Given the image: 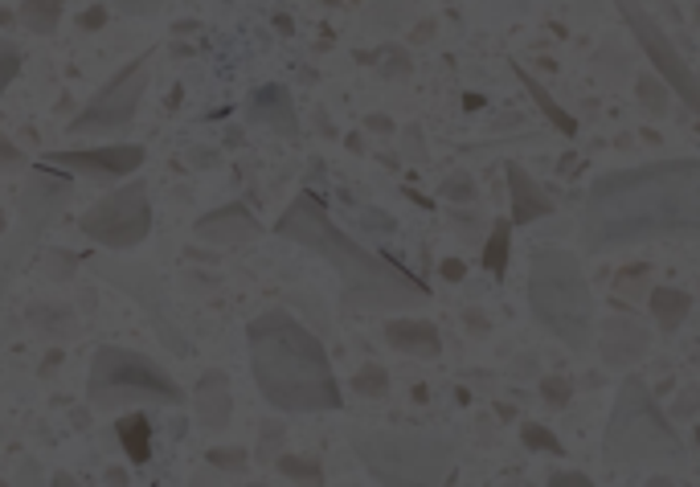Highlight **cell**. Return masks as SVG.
Masks as SVG:
<instances>
[{
    "mask_svg": "<svg viewBox=\"0 0 700 487\" xmlns=\"http://www.w3.org/2000/svg\"><path fill=\"white\" fill-rule=\"evenodd\" d=\"M504 176H508V197H513V218H508L513 226H532V221L541 218H553V209H557L553 197H549L545 188L537 185L516 160L504 169Z\"/></svg>",
    "mask_w": 700,
    "mask_h": 487,
    "instance_id": "cell-18",
    "label": "cell"
},
{
    "mask_svg": "<svg viewBox=\"0 0 700 487\" xmlns=\"http://www.w3.org/2000/svg\"><path fill=\"white\" fill-rule=\"evenodd\" d=\"M148 160L144 144H107V148H66V151H50L41 165L50 169H66L78 176H90L95 185H111V181H127L136 176Z\"/></svg>",
    "mask_w": 700,
    "mask_h": 487,
    "instance_id": "cell-13",
    "label": "cell"
},
{
    "mask_svg": "<svg viewBox=\"0 0 700 487\" xmlns=\"http://www.w3.org/2000/svg\"><path fill=\"white\" fill-rule=\"evenodd\" d=\"M74 197V181L53 172L50 165H37L29 172V181L21 188V202H17V230L4 238V251H0V295L4 287L13 283V275L25 267V258L41 246V234L50 230L58 214L70 205Z\"/></svg>",
    "mask_w": 700,
    "mask_h": 487,
    "instance_id": "cell-8",
    "label": "cell"
},
{
    "mask_svg": "<svg viewBox=\"0 0 700 487\" xmlns=\"http://www.w3.org/2000/svg\"><path fill=\"white\" fill-rule=\"evenodd\" d=\"M406 156H410L414 165H422V160H427V148H422V127H418V123H410V127H406Z\"/></svg>",
    "mask_w": 700,
    "mask_h": 487,
    "instance_id": "cell-42",
    "label": "cell"
},
{
    "mask_svg": "<svg viewBox=\"0 0 700 487\" xmlns=\"http://www.w3.org/2000/svg\"><path fill=\"white\" fill-rule=\"evenodd\" d=\"M639 279H648V267L623 270V275H618V295H643V283H639Z\"/></svg>",
    "mask_w": 700,
    "mask_h": 487,
    "instance_id": "cell-40",
    "label": "cell"
},
{
    "mask_svg": "<svg viewBox=\"0 0 700 487\" xmlns=\"http://www.w3.org/2000/svg\"><path fill=\"white\" fill-rule=\"evenodd\" d=\"M107 484L123 487V484H127V471H123V467H111V471H107Z\"/></svg>",
    "mask_w": 700,
    "mask_h": 487,
    "instance_id": "cell-47",
    "label": "cell"
},
{
    "mask_svg": "<svg viewBox=\"0 0 700 487\" xmlns=\"http://www.w3.org/2000/svg\"><path fill=\"white\" fill-rule=\"evenodd\" d=\"M21 50H17V41H9V37H0V95L13 86V78L21 74Z\"/></svg>",
    "mask_w": 700,
    "mask_h": 487,
    "instance_id": "cell-29",
    "label": "cell"
},
{
    "mask_svg": "<svg viewBox=\"0 0 700 487\" xmlns=\"http://www.w3.org/2000/svg\"><path fill=\"white\" fill-rule=\"evenodd\" d=\"M246 123H255V127L279 135V139H299V115H295L291 90L283 83L258 86L246 99Z\"/></svg>",
    "mask_w": 700,
    "mask_h": 487,
    "instance_id": "cell-15",
    "label": "cell"
},
{
    "mask_svg": "<svg viewBox=\"0 0 700 487\" xmlns=\"http://www.w3.org/2000/svg\"><path fill=\"white\" fill-rule=\"evenodd\" d=\"M274 234L324 258L328 267L341 275V312H348V316L414 312V307L430 303V287L418 275L397 267L385 254L365 251L357 238H348L332 221L328 205L308 188L283 209V218L274 221Z\"/></svg>",
    "mask_w": 700,
    "mask_h": 487,
    "instance_id": "cell-2",
    "label": "cell"
},
{
    "mask_svg": "<svg viewBox=\"0 0 700 487\" xmlns=\"http://www.w3.org/2000/svg\"><path fill=\"white\" fill-rule=\"evenodd\" d=\"M541 398H545L553 410H565L569 398H574V386H569L565 377H545V381H541Z\"/></svg>",
    "mask_w": 700,
    "mask_h": 487,
    "instance_id": "cell-32",
    "label": "cell"
},
{
    "mask_svg": "<svg viewBox=\"0 0 700 487\" xmlns=\"http://www.w3.org/2000/svg\"><path fill=\"white\" fill-rule=\"evenodd\" d=\"M508 251H513V221H495L488 246H483V267L492 270L495 279H504V270H508Z\"/></svg>",
    "mask_w": 700,
    "mask_h": 487,
    "instance_id": "cell-24",
    "label": "cell"
},
{
    "mask_svg": "<svg viewBox=\"0 0 700 487\" xmlns=\"http://www.w3.org/2000/svg\"><path fill=\"white\" fill-rule=\"evenodd\" d=\"M78 230H83L90 242H99L103 251H132L144 238L152 234V202H148V185L144 181H132L127 185L111 188L103 202H95L78 218Z\"/></svg>",
    "mask_w": 700,
    "mask_h": 487,
    "instance_id": "cell-10",
    "label": "cell"
},
{
    "mask_svg": "<svg viewBox=\"0 0 700 487\" xmlns=\"http://www.w3.org/2000/svg\"><path fill=\"white\" fill-rule=\"evenodd\" d=\"M148 83H152V53H139V58H132L115 78H107V83L99 86V95L86 102L78 115L70 119L66 132L70 135H115V132H123V127H132L139 102L148 95Z\"/></svg>",
    "mask_w": 700,
    "mask_h": 487,
    "instance_id": "cell-9",
    "label": "cell"
},
{
    "mask_svg": "<svg viewBox=\"0 0 700 487\" xmlns=\"http://www.w3.org/2000/svg\"><path fill=\"white\" fill-rule=\"evenodd\" d=\"M193 234L201 238V242H209V246H242V242L262 238V221H258L242 202H234V205H222V209L206 214V218H197Z\"/></svg>",
    "mask_w": 700,
    "mask_h": 487,
    "instance_id": "cell-16",
    "label": "cell"
},
{
    "mask_svg": "<svg viewBox=\"0 0 700 487\" xmlns=\"http://www.w3.org/2000/svg\"><path fill=\"white\" fill-rule=\"evenodd\" d=\"M700 230V160L602 172L581 202V251L602 254L651 238H692Z\"/></svg>",
    "mask_w": 700,
    "mask_h": 487,
    "instance_id": "cell-1",
    "label": "cell"
},
{
    "mask_svg": "<svg viewBox=\"0 0 700 487\" xmlns=\"http://www.w3.org/2000/svg\"><path fill=\"white\" fill-rule=\"evenodd\" d=\"M410 74V53L406 50H385V78H406Z\"/></svg>",
    "mask_w": 700,
    "mask_h": 487,
    "instance_id": "cell-38",
    "label": "cell"
},
{
    "mask_svg": "<svg viewBox=\"0 0 700 487\" xmlns=\"http://www.w3.org/2000/svg\"><path fill=\"white\" fill-rule=\"evenodd\" d=\"M406 21V4H397V0H373V9H369V21H365V29L369 34H390Z\"/></svg>",
    "mask_w": 700,
    "mask_h": 487,
    "instance_id": "cell-26",
    "label": "cell"
},
{
    "mask_svg": "<svg viewBox=\"0 0 700 487\" xmlns=\"http://www.w3.org/2000/svg\"><path fill=\"white\" fill-rule=\"evenodd\" d=\"M549 484L553 487H590L594 479L581 475V471H549Z\"/></svg>",
    "mask_w": 700,
    "mask_h": 487,
    "instance_id": "cell-41",
    "label": "cell"
},
{
    "mask_svg": "<svg viewBox=\"0 0 700 487\" xmlns=\"http://www.w3.org/2000/svg\"><path fill=\"white\" fill-rule=\"evenodd\" d=\"M692 402H697V389H688V393H684L680 402L672 405V410H667V414H680V418H688V410H692Z\"/></svg>",
    "mask_w": 700,
    "mask_h": 487,
    "instance_id": "cell-46",
    "label": "cell"
},
{
    "mask_svg": "<svg viewBox=\"0 0 700 487\" xmlns=\"http://www.w3.org/2000/svg\"><path fill=\"white\" fill-rule=\"evenodd\" d=\"M385 340L390 349H397L402 356H418V361H434L443 353V337L430 319H414V316H397L385 324Z\"/></svg>",
    "mask_w": 700,
    "mask_h": 487,
    "instance_id": "cell-19",
    "label": "cell"
},
{
    "mask_svg": "<svg viewBox=\"0 0 700 487\" xmlns=\"http://www.w3.org/2000/svg\"><path fill=\"white\" fill-rule=\"evenodd\" d=\"M209 467L242 471V467H246V451H242V447H230V451H209Z\"/></svg>",
    "mask_w": 700,
    "mask_h": 487,
    "instance_id": "cell-36",
    "label": "cell"
},
{
    "mask_svg": "<svg viewBox=\"0 0 700 487\" xmlns=\"http://www.w3.org/2000/svg\"><path fill=\"white\" fill-rule=\"evenodd\" d=\"M353 389H357L360 398H381V393H390V373L381 369V365H365L353 377Z\"/></svg>",
    "mask_w": 700,
    "mask_h": 487,
    "instance_id": "cell-28",
    "label": "cell"
},
{
    "mask_svg": "<svg viewBox=\"0 0 700 487\" xmlns=\"http://www.w3.org/2000/svg\"><path fill=\"white\" fill-rule=\"evenodd\" d=\"M451 226L459 230L463 242H467V238H479V230H483V214H479V209H471V214H467V209H455V214H451Z\"/></svg>",
    "mask_w": 700,
    "mask_h": 487,
    "instance_id": "cell-34",
    "label": "cell"
},
{
    "mask_svg": "<svg viewBox=\"0 0 700 487\" xmlns=\"http://www.w3.org/2000/svg\"><path fill=\"white\" fill-rule=\"evenodd\" d=\"M279 454H283V426H279V422H267L262 435H258V463L271 467Z\"/></svg>",
    "mask_w": 700,
    "mask_h": 487,
    "instance_id": "cell-30",
    "label": "cell"
},
{
    "mask_svg": "<svg viewBox=\"0 0 700 487\" xmlns=\"http://www.w3.org/2000/svg\"><path fill=\"white\" fill-rule=\"evenodd\" d=\"M513 70H516V78L525 83V90H529V99L537 102L541 111H545L549 123H553V127H557V132H562V135H569V139H574V135H578V119L569 115V111H565L562 102L553 99V95H549L545 86L537 83V78H532V74H529V70H525V66H520V62H513Z\"/></svg>",
    "mask_w": 700,
    "mask_h": 487,
    "instance_id": "cell-21",
    "label": "cell"
},
{
    "mask_svg": "<svg viewBox=\"0 0 700 487\" xmlns=\"http://www.w3.org/2000/svg\"><path fill=\"white\" fill-rule=\"evenodd\" d=\"M369 127H373V132H390V119H385V115H369Z\"/></svg>",
    "mask_w": 700,
    "mask_h": 487,
    "instance_id": "cell-48",
    "label": "cell"
},
{
    "mask_svg": "<svg viewBox=\"0 0 700 487\" xmlns=\"http://www.w3.org/2000/svg\"><path fill=\"white\" fill-rule=\"evenodd\" d=\"M283 479H291V484H311V487H320L324 484V467L316 463V459H304V454H279L271 463Z\"/></svg>",
    "mask_w": 700,
    "mask_h": 487,
    "instance_id": "cell-25",
    "label": "cell"
},
{
    "mask_svg": "<svg viewBox=\"0 0 700 487\" xmlns=\"http://www.w3.org/2000/svg\"><path fill=\"white\" fill-rule=\"evenodd\" d=\"M21 25L37 37H50L62 21V0H21Z\"/></svg>",
    "mask_w": 700,
    "mask_h": 487,
    "instance_id": "cell-23",
    "label": "cell"
},
{
    "mask_svg": "<svg viewBox=\"0 0 700 487\" xmlns=\"http://www.w3.org/2000/svg\"><path fill=\"white\" fill-rule=\"evenodd\" d=\"M115 435H120L123 451H127V459H132L136 467H144V463L152 459V426H148L144 414H127V418H120L115 422Z\"/></svg>",
    "mask_w": 700,
    "mask_h": 487,
    "instance_id": "cell-22",
    "label": "cell"
},
{
    "mask_svg": "<svg viewBox=\"0 0 700 487\" xmlns=\"http://www.w3.org/2000/svg\"><path fill=\"white\" fill-rule=\"evenodd\" d=\"M107 17H111V13H107L103 4H95V9H86L83 17H78V29H83V34H95V29L107 25Z\"/></svg>",
    "mask_w": 700,
    "mask_h": 487,
    "instance_id": "cell-43",
    "label": "cell"
},
{
    "mask_svg": "<svg viewBox=\"0 0 700 487\" xmlns=\"http://www.w3.org/2000/svg\"><path fill=\"white\" fill-rule=\"evenodd\" d=\"M250 373L262 402L279 414H332L341 410V386L328 361L324 344L308 324L271 307L246 328Z\"/></svg>",
    "mask_w": 700,
    "mask_h": 487,
    "instance_id": "cell-3",
    "label": "cell"
},
{
    "mask_svg": "<svg viewBox=\"0 0 700 487\" xmlns=\"http://www.w3.org/2000/svg\"><path fill=\"white\" fill-rule=\"evenodd\" d=\"M635 90H639V99L648 102L651 111H664V107H667V86H660V78H651V74H643Z\"/></svg>",
    "mask_w": 700,
    "mask_h": 487,
    "instance_id": "cell-33",
    "label": "cell"
},
{
    "mask_svg": "<svg viewBox=\"0 0 700 487\" xmlns=\"http://www.w3.org/2000/svg\"><path fill=\"white\" fill-rule=\"evenodd\" d=\"M648 307L651 316H655V328H660L664 337H672V332H680L684 319L692 316V295H688L684 287H655Z\"/></svg>",
    "mask_w": 700,
    "mask_h": 487,
    "instance_id": "cell-20",
    "label": "cell"
},
{
    "mask_svg": "<svg viewBox=\"0 0 700 487\" xmlns=\"http://www.w3.org/2000/svg\"><path fill=\"white\" fill-rule=\"evenodd\" d=\"M353 451L377 484H446L455 442L439 430H353Z\"/></svg>",
    "mask_w": 700,
    "mask_h": 487,
    "instance_id": "cell-6",
    "label": "cell"
},
{
    "mask_svg": "<svg viewBox=\"0 0 700 487\" xmlns=\"http://www.w3.org/2000/svg\"><path fill=\"white\" fill-rule=\"evenodd\" d=\"M21 165H25V151L9 135H0V172H17Z\"/></svg>",
    "mask_w": 700,
    "mask_h": 487,
    "instance_id": "cell-37",
    "label": "cell"
},
{
    "mask_svg": "<svg viewBox=\"0 0 700 487\" xmlns=\"http://www.w3.org/2000/svg\"><path fill=\"white\" fill-rule=\"evenodd\" d=\"M160 4L164 0H115V9H120L123 17H152Z\"/></svg>",
    "mask_w": 700,
    "mask_h": 487,
    "instance_id": "cell-39",
    "label": "cell"
},
{
    "mask_svg": "<svg viewBox=\"0 0 700 487\" xmlns=\"http://www.w3.org/2000/svg\"><path fill=\"white\" fill-rule=\"evenodd\" d=\"M90 267L99 270L107 283H115L123 295H132V300L144 307V316L152 319L156 337H160V344H164L169 353L176 356L193 353V340L185 337V328H181V319H176V307H172L164 283L156 279V270L139 267V263H111V258H90Z\"/></svg>",
    "mask_w": 700,
    "mask_h": 487,
    "instance_id": "cell-11",
    "label": "cell"
},
{
    "mask_svg": "<svg viewBox=\"0 0 700 487\" xmlns=\"http://www.w3.org/2000/svg\"><path fill=\"white\" fill-rule=\"evenodd\" d=\"M193 414H197V426L206 435H222L230 426V414H234V398H230V377L222 369H206L201 381H197V393H193Z\"/></svg>",
    "mask_w": 700,
    "mask_h": 487,
    "instance_id": "cell-17",
    "label": "cell"
},
{
    "mask_svg": "<svg viewBox=\"0 0 700 487\" xmlns=\"http://www.w3.org/2000/svg\"><path fill=\"white\" fill-rule=\"evenodd\" d=\"M615 4H618V13H623V21H627V29L635 34V41H639L643 53L651 58V66L660 70V78L667 83V90L680 95V102L688 111H697V102H700L697 74H692V66L684 62V53L667 41V34L655 25V17H651L639 0H615Z\"/></svg>",
    "mask_w": 700,
    "mask_h": 487,
    "instance_id": "cell-12",
    "label": "cell"
},
{
    "mask_svg": "<svg viewBox=\"0 0 700 487\" xmlns=\"http://www.w3.org/2000/svg\"><path fill=\"white\" fill-rule=\"evenodd\" d=\"M520 442H525L529 451H541V454H562L565 451L562 438L553 435L549 426H537V422H525V426H520Z\"/></svg>",
    "mask_w": 700,
    "mask_h": 487,
    "instance_id": "cell-27",
    "label": "cell"
},
{
    "mask_svg": "<svg viewBox=\"0 0 700 487\" xmlns=\"http://www.w3.org/2000/svg\"><path fill=\"white\" fill-rule=\"evenodd\" d=\"M86 402L103 414H115L127 405H181L185 389L176 386L169 369H160L152 356L120 349V344H103L90 361Z\"/></svg>",
    "mask_w": 700,
    "mask_h": 487,
    "instance_id": "cell-7",
    "label": "cell"
},
{
    "mask_svg": "<svg viewBox=\"0 0 700 487\" xmlns=\"http://www.w3.org/2000/svg\"><path fill=\"white\" fill-rule=\"evenodd\" d=\"M188 165H193V169H213V165H218V151L213 148H193V156H188Z\"/></svg>",
    "mask_w": 700,
    "mask_h": 487,
    "instance_id": "cell-45",
    "label": "cell"
},
{
    "mask_svg": "<svg viewBox=\"0 0 700 487\" xmlns=\"http://www.w3.org/2000/svg\"><path fill=\"white\" fill-rule=\"evenodd\" d=\"M74 267H78V263H74V254L70 251H46V270H50L58 283H66Z\"/></svg>",
    "mask_w": 700,
    "mask_h": 487,
    "instance_id": "cell-35",
    "label": "cell"
},
{
    "mask_svg": "<svg viewBox=\"0 0 700 487\" xmlns=\"http://www.w3.org/2000/svg\"><path fill=\"white\" fill-rule=\"evenodd\" d=\"M602 447H606V459L618 467H684L688 463L684 438L676 435L660 402L651 398L648 381L635 373L618 386Z\"/></svg>",
    "mask_w": 700,
    "mask_h": 487,
    "instance_id": "cell-5",
    "label": "cell"
},
{
    "mask_svg": "<svg viewBox=\"0 0 700 487\" xmlns=\"http://www.w3.org/2000/svg\"><path fill=\"white\" fill-rule=\"evenodd\" d=\"M439 275H443L446 283H463V275H467V267H463L459 258H446L443 267H439Z\"/></svg>",
    "mask_w": 700,
    "mask_h": 487,
    "instance_id": "cell-44",
    "label": "cell"
},
{
    "mask_svg": "<svg viewBox=\"0 0 700 487\" xmlns=\"http://www.w3.org/2000/svg\"><path fill=\"white\" fill-rule=\"evenodd\" d=\"M594 340L602 365H611V369H631L651 349V332L635 316H602Z\"/></svg>",
    "mask_w": 700,
    "mask_h": 487,
    "instance_id": "cell-14",
    "label": "cell"
},
{
    "mask_svg": "<svg viewBox=\"0 0 700 487\" xmlns=\"http://www.w3.org/2000/svg\"><path fill=\"white\" fill-rule=\"evenodd\" d=\"M439 197H446V202H476V181L467 172H451L446 185H439Z\"/></svg>",
    "mask_w": 700,
    "mask_h": 487,
    "instance_id": "cell-31",
    "label": "cell"
},
{
    "mask_svg": "<svg viewBox=\"0 0 700 487\" xmlns=\"http://www.w3.org/2000/svg\"><path fill=\"white\" fill-rule=\"evenodd\" d=\"M529 307L549 337L565 349H590L594 344V295L581 275V263L565 246H541L529 263Z\"/></svg>",
    "mask_w": 700,
    "mask_h": 487,
    "instance_id": "cell-4",
    "label": "cell"
}]
</instances>
